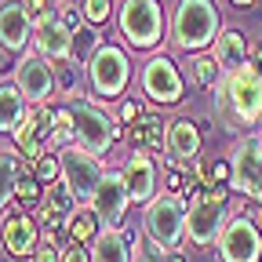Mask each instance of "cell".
Wrapping results in <instances>:
<instances>
[{
	"instance_id": "obj_1",
	"label": "cell",
	"mask_w": 262,
	"mask_h": 262,
	"mask_svg": "<svg viewBox=\"0 0 262 262\" xmlns=\"http://www.w3.org/2000/svg\"><path fill=\"white\" fill-rule=\"evenodd\" d=\"M215 113L219 124L233 135H248L258 131L262 124V73H255L251 66L226 73L219 91H215Z\"/></svg>"
},
{
	"instance_id": "obj_2",
	"label": "cell",
	"mask_w": 262,
	"mask_h": 262,
	"mask_svg": "<svg viewBox=\"0 0 262 262\" xmlns=\"http://www.w3.org/2000/svg\"><path fill=\"white\" fill-rule=\"evenodd\" d=\"M222 33V11L215 0H175V11L168 22V40L179 51L201 55L204 48H215Z\"/></svg>"
},
{
	"instance_id": "obj_3",
	"label": "cell",
	"mask_w": 262,
	"mask_h": 262,
	"mask_svg": "<svg viewBox=\"0 0 262 262\" xmlns=\"http://www.w3.org/2000/svg\"><path fill=\"white\" fill-rule=\"evenodd\" d=\"M229 186H201L189 196L186 208V241L193 248H211L219 244L222 229L229 222Z\"/></svg>"
},
{
	"instance_id": "obj_4",
	"label": "cell",
	"mask_w": 262,
	"mask_h": 262,
	"mask_svg": "<svg viewBox=\"0 0 262 262\" xmlns=\"http://www.w3.org/2000/svg\"><path fill=\"white\" fill-rule=\"evenodd\" d=\"M66 106H70L73 124H77V146H84L88 153L106 157L117 146V139L124 135V131L117 127V117L102 102H95L91 95H70Z\"/></svg>"
},
{
	"instance_id": "obj_5",
	"label": "cell",
	"mask_w": 262,
	"mask_h": 262,
	"mask_svg": "<svg viewBox=\"0 0 262 262\" xmlns=\"http://www.w3.org/2000/svg\"><path fill=\"white\" fill-rule=\"evenodd\" d=\"M117 33L135 51H153L164 44V8L160 0H120L117 4Z\"/></svg>"
},
{
	"instance_id": "obj_6",
	"label": "cell",
	"mask_w": 262,
	"mask_h": 262,
	"mask_svg": "<svg viewBox=\"0 0 262 262\" xmlns=\"http://www.w3.org/2000/svg\"><path fill=\"white\" fill-rule=\"evenodd\" d=\"M142 233L164 251H179L186 241V201L175 193H157L149 204H142Z\"/></svg>"
},
{
	"instance_id": "obj_7",
	"label": "cell",
	"mask_w": 262,
	"mask_h": 262,
	"mask_svg": "<svg viewBox=\"0 0 262 262\" xmlns=\"http://www.w3.org/2000/svg\"><path fill=\"white\" fill-rule=\"evenodd\" d=\"M84 77L95 98H124L127 80H131V62L120 44H98L95 55L84 62Z\"/></svg>"
},
{
	"instance_id": "obj_8",
	"label": "cell",
	"mask_w": 262,
	"mask_h": 262,
	"mask_svg": "<svg viewBox=\"0 0 262 262\" xmlns=\"http://www.w3.org/2000/svg\"><path fill=\"white\" fill-rule=\"evenodd\" d=\"M229 168H233L229 189L241 193L244 201L262 204V131H248L237 139L233 153H229Z\"/></svg>"
},
{
	"instance_id": "obj_9",
	"label": "cell",
	"mask_w": 262,
	"mask_h": 262,
	"mask_svg": "<svg viewBox=\"0 0 262 262\" xmlns=\"http://www.w3.org/2000/svg\"><path fill=\"white\" fill-rule=\"evenodd\" d=\"M139 88L153 106H179L182 95H186V80L179 73L175 58H168V55L146 58L142 73H139Z\"/></svg>"
},
{
	"instance_id": "obj_10",
	"label": "cell",
	"mask_w": 262,
	"mask_h": 262,
	"mask_svg": "<svg viewBox=\"0 0 262 262\" xmlns=\"http://www.w3.org/2000/svg\"><path fill=\"white\" fill-rule=\"evenodd\" d=\"M15 84L26 95L29 106H48L55 98V91H58V70H55V62H48L40 51H29V55H18Z\"/></svg>"
},
{
	"instance_id": "obj_11",
	"label": "cell",
	"mask_w": 262,
	"mask_h": 262,
	"mask_svg": "<svg viewBox=\"0 0 262 262\" xmlns=\"http://www.w3.org/2000/svg\"><path fill=\"white\" fill-rule=\"evenodd\" d=\"M219 258L222 262H262V233L248 211L229 215L222 237H219Z\"/></svg>"
},
{
	"instance_id": "obj_12",
	"label": "cell",
	"mask_w": 262,
	"mask_h": 262,
	"mask_svg": "<svg viewBox=\"0 0 262 262\" xmlns=\"http://www.w3.org/2000/svg\"><path fill=\"white\" fill-rule=\"evenodd\" d=\"M58 157H62V179H66V186H70L80 201H91L95 189H98V182H102V175H106L102 157L88 153L77 142L66 146V149H58Z\"/></svg>"
},
{
	"instance_id": "obj_13",
	"label": "cell",
	"mask_w": 262,
	"mask_h": 262,
	"mask_svg": "<svg viewBox=\"0 0 262 262\" xmlns=\"http://www.w3.org/2000/svg\"><path fill=\"white\" fill-rule=\"evenodd\" d=\"M11 146L26 157L37 160L55 146V106H33L29 117L22 120V127L11 135Z\"/></svg>"
},
{
	"instance_id": "obj_14",
	"label": "cell",
	"mask_w": 262,
	"mask_h": 262,
	"mask_svg": "<svg viewBox=\"0 0 262 262\" xmlns=\"http://www.w3.org/2000/svg\"><path fill=\"white\" fill-rule=\"evenodd\" d=\"M33 51H40L48 62H73V29L62 22L58 11L44 15L33 26Z\"/></svg>"
},
{
	"instance_id": "obj_15",
	"label": "cell",
	"mask_w": 262,
	"mask_h": 262,
	"mask_svg": "<svg viewBox=\"0 0 262 262\" xmlns=\"http://www.w3.org/2000/svg\"><path fill=\"white\" fill-rule=\"evenodd\" d=\"M0 244L11 258H33L40 248V226L26 211H8L0 219Z\"/></svg>"
},
{
	"instance_id": "obj_16",
	"label": "cell",
	"mask_w": 262,
	"mask_h": 262,
	"mask_svg": "<svg viewBox=\"0 0 262 262\" xmlns=\"http://www.w3.org/2000/svg\"><path fill=\"white\" fill-rule=\"evenodd\" d=\"M33 15L26 8V0H0V48L22 55L33 44Z\"/></svg>"
},
{
	"instance_id": "obj_17",
	"label": "cell",
	"mask_w": 262,
	"mask_h": 262,
	"mask_svg": "<svg viewBox=\"0 0 262 262\" xmlns=\"http://www.w3.org/2000/svg\"><path fill=\"white\" fill-rule=\"evenodd\" d=\"M102 226H124V215H127V204H131V193H127V182H124V171H106L102 182H98L95 196L88 201Z\"/></svg>"
},
{
	"instance_id": "obj_18",
	"label": "cell",
	"mask_w": 262,
	"mask_h": 262,
	"mask_svg": "<svg viewBox=\"0 0 262 262\" xmlns=\"http://www.w3.org/2000/svg\"><path fill=\"white\" fill-rule=\"evenodd\" d=\"M124 182L131 193V204H149L157 189H160V175H157V160L146 149H135L124 164Z\"/></svg>"
},
{
	"instance_id": "obj_19",
	"label": "cell",
	"mask_w": 262,
	"mask_h": 262,
	"mask_svg": "<svg viewBox=\"0 0 262 262\" xmlns=\"http://www.w3.org/2000/svg\"><path fill=\"white\" fill-rule=\"evenodd\" d=\"M80 208V196L66 186V179L51 182L44 189V201L37 204V219H40V229H66V222L73 219V211Z\"/></svg>"
},
{
	"instance_id": "obj_20",
	"label": "cell",
	"mask_w": 262,
	"mask_h": 262,
	"mask_svg": "<svg viewBox=\"0 0 262 262\" xmlns=\"http://www.w3.org/2000/svg\"><path fill=\"white\" fill-rule=\"evenodd\" d=\"M91 262H135V233L124 226H102L91 241Z\"/></svg>"
},
{
	"instance_id": "obj_21",
	"label": "cell",
	"mask_w": 262,
	"mask_h": 262,
	"mask_svg": "<svg viewBox=\"0 0 262 262\" xmlns=\"http://www.w3.org/2000/svg\"><path fill=\"white\" fill-rule=\"evenodd\" d=\"M201 146H204L201 124H193V120H186V117L168 120V146H164V153H168L171 160L193 164L196 157H201Z\"/></svg>"
},
{
	"instance_id": "obj_22",
	"label": "cell",
	"mask_w": 262,
	"mask_h": 262,
	"mask_svg": "<svg viewBox=\"0 0 262 262\" xmlns=\"http://www.w3.org/2000/svg\"><path fill=\"white\" fill-rule=\"evenodd\" d=\"M251 40L244 37L241 29H222L219 33V40H215V62L222 66L226 73H233V70H244V66L251 62Z\"/></svg>"
},
{
	"instance_id": "obj_23",
	"label": "cell",
	"mask_w": 262,
	"mask_h": 262,
	"mask_svg": "<svg viewBox=\"0 0 262 262\" xmlns=\"http://www.w3.org/2000/svg\"><path fill=\"white\" fill-rule=\"evenodd\" d=\"M127 142H131V149L164 153V146H168V120H160L157 110H149L142 120H135L127 127Z\"/></svg>"
},
{
	"instance_id": "obj_24",
	"label": "cell",
	"mask_w": 262,
	"mask_h": 262,
	"mask_svg": "<svg viewBox=\"0 0 262 262\" xmlns=\"http://www.w3.org/2000/svg\"><path fill=\"white\" fill-rule=\"evenodd\" d=\"M29 102L26 95L18 91L15 80H0V135H15L22 127V120L29 117Z\"/></svg>"
},
{
	"instance_id": "obj_25",
	"label": "cell",
	"mask_w": 262,
	"mask_h": 262,
	"mask_svg": "<svg viewBox=\"0 0 262 262\" xmlns=\"http://www.w3.org/2000/svg\"><path fill=\"white\" fill-rule=\"evenodd\" d=\"M18 157L22 153L15 146H0V219L8 215V204H11V196H15V182L22 175Z\"/></svg>"
},
{
	"instance_id": "obj_26",
	"label": "cell",
	"mask_w": 262,
	"mask_h": 262,
	"mask_svg": "<svg viewBox=\"0 0 262 262\" xmlns=\"http://www.w3.org/2000/svg\"><path fill=\"white\" fill-rule=\"evenodd\" d=\"M189 77H193V84L201 88V91H208V95H215L219 91V84H222V77H226V70L215 62V55H193L189 58Z\"/></svg>"
},
{
	"instance_id": "obj_27",
	"label": "cell",
	"mask_w": 262,
	"mask_h": 262,
	"mask_svg": "<svg viewBox=\"0 0 262 262\" xmlns=\"http://www.w3.org/2000/svg\"><path fill=\"white\" fill-rule=\"evenodd\" d=\"M98 222H102V219H98V211H95L91 204H88V208H77L73 219L66 222V237H70V241H80V244H91V241L98 237V229H102Z\"/></svg>"
},
{
	"instance_id": "obj_28",
	"label": "cell",
	"mask_w": 262,
	"mask_h": 262,
	"mask_svg": "<svg viewBox=\"0 0 262 262\" xmlns=\"http://www.w3.org/2000/svg\"><path fill=\"white\" fill-rule=\"evenodd\" d=\"M196 179H201V186H229V179H233L229 157H201L196 160Z\"/></svg>"
},
{
	"instance_id": "obj_29",
	"label": "cell",
	"mask_w": 262,
	"mask_h": 262,
	"mask_svg": "<svg viewBox=\"0 0 262 262\" xmlns=\"http://www.w3.org/2000/svg\"><path fill=\"white\" fill-rule=\"evenodd\" d=\"M102 44V37H98V26L84 22L80 29H73V62H88L95 55V48Z\"/></svg>"
},
{
	"instance_id": "obj_30",
	"label": "cell",
	"mask_w": 262,
	"mask_h": 262,
	"mask_svg": "<svg viewBox=\"0 0 262 262\" xmlns=\"http://www.w3.org/2000/svg\"><path fill=\"white\" fill-rule=\"evenodd\" d=\"M77 142V124L70 106H55V149H66Z\"/></svg>"
},
{
	"instance_id": "obj_31",
	"label": "cell",
	"mask_w": 262,
	"mask_h": 262,
	"mask_svg": "<svg viewBox=\"0 0 262 262\" xmlns=\"http://www.w3.org/2000/svg\"><path fill=\"white\" fill-rule=\"evenodd\" d=\"M33 175H37L44 186H51V182H58L62 179V157H58V149L51 153H44V157H37V160H33Z\"/></svg>"
},
{
	"instance_id": "obj_32",
	"label": "cell",
	"mask_w": 262,
	"mask_h": 262,
	"mask_svg": "<svg viewBox=\"0 0 262 262\" xmlns=\"http://www.w3.org/2000/svg\"><path fill=\"white\" fill-rule=\"evenodd\" d=\"M80 11H84V22H91V26H98L102 29L117 11H113V0H80Z\"/></svg>"
},
{
	"instance_id": "obj_33",
	"label": "cell",
	"mask_w": 262,
	"mask_h": 262,
	"mask_svg": "<svg viewBox=\"0 0 262 262\" xmlns=\"http://www.w3.org/2000/svg\"><path fill=\"white\" fill-rule=\"evenodd\" d=\"M44 182L37 179V175H18V182H15V196H18V201H26V204H40L44 201Z\"/></svg>"
},
{
	"instance_id": "obj_34",
	"label": "cell",
	"mask_w": 262,
	"mask_h": 262,
	"mask_svg": "<svg viewBox=\"0 0 262 262\" xmlns=\"http://www.w3.org/2000/svg\"><path fill=\"white\" fill-rule=\"evenodd\" d=\"M153 106H146V102H139V98H131V95H124V98H117V120L120 124H135V120H142L146 113H149Z\"/></svg>"
},
{
	"instance_id": "obj_35",
	"label": "cell",
	"mask_w": 262,
	"mask_h": 262,
	"mask_svg": "<svg viewBox=\"0 0 262 262\" xmlns=\"http://www.w3.org/2000/svg\"><path fill=\"white\" fill-rule=\"evenodd\" d=\"M80 62H62V70H58V88H62V95L70 98V95H80L77 88H80V70H77Z\"/></svg>"
},
{
	"instance_id": "obj_36",
	"label": "cell",
	"mask_w": 262,
	"mask_h": 262,
	"mask_svg": "<svg viewBox=\"0 0 262 262\" xmlns=\"http://www.w3.org/2000/svg\"><path fill=\"white\" fill-rule=\"evenodd\" d=\"M135 262H168V251L153 241H142V244H135Z\"/></svg>"
},
{
	"instance_id": "obj_37",
	"label": "cell",
	"mask_w": 262,
	"mask_h": 262,
	"mask_svg": "<svg viewBox=\"0 0 262 262\" xmlns=\"http://www.w3.org/2000/svg\"><path fill=\"white\" fill-rule=\"evenodd\" d=\"M58 262H91V251L80 241H66V248L58 251Z\"/></svg>"
},
{
	"instance_id": "obj_38",
	"label": "cell",
	"mask_w": 262,
	"mask_h": 262,
	"mask_svg": "<svg viewBox=\"0 0 262 262\" xmlns=\"http://www.w3.org/2000/svg\"><path fill=\"white\" fill-rule=\"evenodd\" d=\"M33 262H58V251H55V248H37Z\"/></svg>"
},
{
	"instance_id": "obj_39",
	"label": "cell",
	"mask_w": 262,
	"mask_h": 262,
	"mask_svg": "<svg viewBox=\"0 0 262 262\" xmlns=\"http://www.w3.org/2000/svg\"><path fill=\"white\" fill-rule=\"evenodd\" d=\"M248 66H251L255 73H262V44H255V48H251V62H248Z\"/></svg>"
},
{
	"instance_id": "obj_40",
	"label": "cell",
	"mask_w": 262,
	"mask_h": 262,
	"mask_svg": "<svg viewBox=\"0 0 262 262\" xmlns=\"http://www.w3.org/2000/svg\"><path fill=\"white\" fill-rule=\"evenodd\" d=\"M168 262H186V255L182 251H168Z\"/></svg>"
},
{
	"instance_id": "obj_41",
	"label": "cell",
	"mask_w": 262,
	"mask_h": 262,
	"mask_svg": "<svg viewBox=\"0 0 262 262\" xmlns=\"http://www.w3.org/2000/svg\"><path fill=\"white\" fill-rule=\"evenodd\" d=\"M229 4H233V8H251L255 0H229Z\"/></svg>"
},
{
	"instance_id": "obj_42",
	"label": "cell",
	"mask_w": 262,
	"mask_h": 262,
	"mask_svg": "<svg viewBox=\"0 0 262 262\" xmlns=\"http://www.w3.org/2000/svg\"><path fill=\"white\" fill-rule=\"evenodd\" d=\"M0 70H4V48H0Z\"/></svg>"
}]
</instances>
